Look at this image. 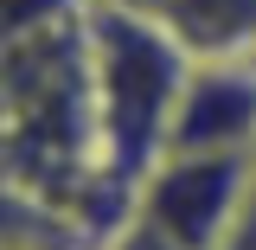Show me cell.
I'll list each match as a JSON object with an SVG mask.
<instances>
[{
  "mask_svg": "<svg viewBox=\"0 0 256 250\" xmlns=\"http://www.w3.org/2000/svg\"><path fill=\"white\" fill-rule=\"evenodd\" d=\"M224 250H256V186H250V205H244V218H237V231L224 237Z\"/></svg>",
  "mask_w": 256,
  "mask_h": 250,
  "instance_id": "7",
  "label": "cell"
},
{
  "mask_svg": "<svg viewBox=\"0 0 256 250\" xmlns=\"http://www.w3.org/2000/svg\"><path fill=\"white\" fill-rule=\"evenodd\" d=\"M166 148L256 154V52L192 58V77H186V90H180Z\"/></svg>",
  "mask_w": 256,
  "mask_h": 250,
  "instance_id": "3",
  "label": "cell"
},
{
  "mask_svg": "<svg viewBox=\"0 0 256 250\" xmlns=\"http://www.w3.org/2000/svg\"><path fill=\"white\" fill-rule=\"evenodd\" d=\"M180 39L192 58H237L256 52V0H116Z\"/></svg>",
  "mask_w": 256,
  "mask_h": 250,
  "instance_id": "4",
  "label": "cell"
},
{
  "mask_svg": "<svg viewBox=\"0 0 256 250\" xmlns=\"http://www.w3.org/2000/svg\"><path fill=\"white\" fill-rule=\"evenodd\" d=\"M84 45H90V96H96L102 167L122 192H134L141 173L166 154L173 109H180V90L192 77V52L180 39H166L154 20L116 7V0H90Z\"/></svg>",
  "mask_w": 256,
  "mask_h": 250,
  "instance_id": "1",
  "label": "cell"
},
{
  "mask_svg": "<svg viewBox=\"0 0 256 250\" xmlns=\"http://www.w3.org/2000/svg\"><path fill=\"white\" fill-rule=\"evenodd\" d=\"M96 250H186V244H173L160 224H148V218H134V212H128V218L116 224V231H109Z\"/></svg>",
  "mask_w": 256,
  "mask_h": 250,
  "instance_id": "6",
  "label": "cell"
},
{
  "mask_svg": "<svg viewBox=\"0 0 256 250\" xmlns=\"http://www.w3.org/2000/svg\"><path fill=\"white\" fill-rule=\"evenodd\" d=\"M90 13V0H0V52H20L45 32H64Z\"/></svg>",
  "mask_w": 256,
  "mask_h": 250,
  "instance_id": "5",
  "label": "cell"
},
{
  "mask_svg": "<svg viewBox=\"0 0 256 250\" xmlns=\"http://www.w3.org/2000/svg\"><path fill=\"white\" fill-rule=\"evenodd\" d=\"M256 186V154H205V148H166L134 186V218L160 224L186 250H224Z\"/></svg>",
  "mask_w": 256,
  "mask_h": 250,
  "instance_id": "2",
  "label": "cell"
}]
</instances>
